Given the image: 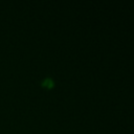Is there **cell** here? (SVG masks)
I'll return each instance as SVG.
<instances>
[]
</instances>
